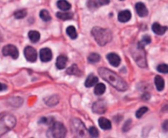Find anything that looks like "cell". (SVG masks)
<instances>
[{"mask_svg":"<svg viewBox=\"0 0 168 138\" xmlns=\"http://www.w3.org/2000/svg\"><path fill=\"white\" fill-rule=\"evenodd\" d=\"M98 74L104 81L108 82L111 85L120 91H125L128 89V85L126 81L120 77L113 71L109 70L106 68H100L98 69Z\"/></svg>","mask_w":168,"mask_h":138,"instance_id":"1","label":"cell"},{"mask_svg":"<svg viewBox=\"0 0 168 138\" xmlns=\"http://www.w3.org/2000/svg\"><path fill=\"white\" fill-rule=\"evenodd\" d=\"M91 33H92L96 42L100 46L106 45L113 39L112 32L109 31L108 29H103L97 26V27H94L92 29Z\"/></svg>","mask_w":168,"mask_h":138,"instance_id":"2","label":"cell"},{"mask_svg":"<svg viewBox=\"0 0 168 138\" xmlns=\"http://www.w3.org/2000/svg\"><path fill=\"white\" fill-rule=\"evenodd\" d=\"M66 134V129L65 128L64 125L60 122H54L52 123L51 127L47 131L48 137L62 138L65 137Z\"/></svg>","mask_w":168,"mask_h":138,"instance_id":"3","label":"cell"},{"mask_svg":"<svg viewBox=\"0 0 168 138\" xmlns=\"http://www.w3.org/2000/svg\"><path fill=\"white\" fill-rule=\"evenodd\" d=\"M16 124V118L12 115H5L0 119V136L12 129Z\"/></svg>","mask_w":168,"mask_h":138,"instance_id":"4","label":"cell"},{"mask_svg":"<svg viewBox=\"0 0 168 138\" xmlns=\"http://www.w3.org/2000/svg\"><path fill=\"white\" fill-rule=\"evenodd\" d=\"M71 130L75 136L84 137L86 135V128L84 125L81 123V121L77 118H74L71 120Z\"/></svg>","mask_w":168,"mask_h":138,"instance_id":"5","label":"cell"},{"mask_svg":"<svg viewBox=\"0 0 168 138\" xmlns=\"http://www.w3.org/2000/svg\"><path fill=\"white\" fill-rule=\"evenodd\" d=\"M2 54L4 56H11L13 59H17L19 56V52L16 46L7 44L2 48Z\"/></svg>","mask_w":168,"mask_h":138,"instance_id":"6","label":"cell"},{"mask_svg":"<svg viewBox=\"0 0 168 138\" xmlns=\"http://www.w3.org/2000/svg\"><path fill=\"white\" fill-rule=\"evenodd\" d=\"M24 55L27 61L31 63H35L37 60V51L31 46H26L24 49Z\"/></svg>","mask_w":168,"mask_h":138,"instance_id":"7","label":"cell"},{"mask_svg":"<svg viewBox=\"0 0 168 138\" xmlns=\"http://www.w3.org/2000/svg\"><path fill=\"white\" fill-rule=\"evenodd\" d=\"M40 57L41 61L44 62V63L51 61L52 59H53V54H52L51 49L49 48L42 49L40 52Z\"/></svg>","mask_w":168,"mask_h":138,"instance_id":"8","label":"cell"},{"mask_svg":"<svg viewBox=\"0 0 168 138\" xmlns=\"http://www.w3.org/2000/svg\"><path fill=\"white\" fill-rule=\"evenodd\" d=\"M107 110L106 104L103 100H98L96 101L93 105V112L96 114H102L105 113Z\"/></svg>","mask_w":168,"mask_h":138,"instance_id":"9","label":"cell"},{"mask_svg":"<svg viewBox=\"0 0 168 138\" xmlns=\"http://www.w3.org/2000/svg\"><path fill=\"white\" fill-rule=\"evenodd\" d=\"M107 59L108 60L109 64L113 67H118L121 64V58L115 53H110L107 55Z\"/></svg>","mask_w":168,"mask_h":138,"instance_id":"10","label":"cell"},{"mask_svg":"<svg viewBox=\"0 0 168 138\" xmlns=\"http://www.w3.org/2000/svg\"><path fill=\"white\" fill-rule=\"evenodd\" d=\"M135 10H136L138 15L141 18H144L148 14V9L143 3H137L135 4Z\"/></svg>","mask_w":168,"mask_h":138,"instance_id":"11","label":"cell"},{"mask_svg":"<svg viewBox=\"0 0 168 138\" xmlns=\"http://www.w3.org/2000/svg\"><path fill=\"white\" fill-rule=\"evenodd\" d=\"M67 60L68 59H67V57L66 55H59L57 59V61H56V67L59 70H62V69L66 68Z\"/></svg>","mask_w":168,"mask_h":138,"instance_id":"12","label":"cell"},{"mask_svg":"<svg viewBox=\"0 0 168 138\" xmlns=\"http://www.w3.org/2000/svg\"><path fill=\"white\" fill-rule=\"evenodd\" d=\"M152 29H153V31L155 33V34H157V35H161L165 34V32L167 30V27L166 26H161L159 23H157V22H154L152 26Z\"/></svg>","mask_w":168,"mask_h":138,"instance_id":"13","label":"cell"},{"mask_svg":"<svg viewBox=\"0 0 168 138\" xmlns=\"http://www.w3.org/2000/svg\"><path fill=\"white\" fill-rule=\"evenodd\" d=\"M131 18V13L129 10H124L120 12L118 14V21L121 22H127Z\"/></svg>","mask_w":168,"mask_h":138,"instance_id":"14","label":"cell"},{"mask_svg":"<svg viewBox=\"0 0 168 138\" xmlns=\"http://www.w3.org/2000/svg\"><path fill=\"white\" fill-rule=\"evenodd\" d=\"M98 125L99 127L103 130H109L112 128V123L108 119H107L104 117H101L98 119Z\"/></svg>","mask_w":168,"mask_h":138,"instance_id":"15","label":"cell"},{"mask_svg":"<svg viewBox=\"0 0 168 138\" xmlns=\"http://www.w3.org/2000/svg\"><path fill=\"white\" fill-rule=\"evenodd\" d=\"M98 79L96 76H94V74H90L85 80L84 85L86 87H92V86H94V85H95L98 83Z\"/></svg>","mask_w":168,"mask_h":138,"instance_id":"16","label":"cell"},{"mask_svg":"<svg viewBox=\"0 0 168 138\" xmlns=\"http://www.w3.org/2000/svg\"><path fill=\"white\" fill-rule=\"evenodd\" d=\"M56 16L58 17L59 19L66 21V20H70L73 18V13L68 11H62L58 12L56 13Z\"/></svg>","mask_w":168,"mask_h":138,"instance_id":"17","label":"cell"},{"mask_svg":"<svg viewBox=\"0 0 168 138\" xmlns=\"http://www.w3.org/2000/svg\"><path fill=\"white\" fill-rule=\"evenodd\" d=\"M154 83L156 85V88L158 91H161L164 89L165 86V82H164V79L161 76H156L154 78Z\"/></svg>","mask_w":168,"mask_h":138,"instance_id":"18","label":"cell"},{"mask_svg":"<svg viewBox=\"0 0 168 138\" xmlns=\"http://www.w3.org/2000/svg\"><path fill=\"white\" fill-rule=\"evenodd\" d=\"M57 6L60 10H62V11H68L71 8V3L67 2L66 0H58L57 3Z\"/></svg>","mask_w":168,"mask_h":138,"instance_id":"19","label":"cell"},{"mask_svg":"<svg viewBox=\"0 0 168 138\" xmlns=\"http://www.w3.org/2000/svg\"><path fill=\"white\" fill-rule=\"evenodd\" d=\"M28 36H29V39L31 42L33 43H36L40 40V32H38L36 31H31L28 33Z\"/></svg>","mask_w":168,"mask_h":138,"instance_id":"20","label":"cell"},{"mask_svg":"<svg viewBox=\"0 0 168 138\" xmlns=\"http://www.w3.org/2000/svg\"><path fill=\"white\" fill-rule=\"evenodd\" d=\"M106 90V86L103 83H97L94 87V94L96 95H101Z\"/></svg>","mask_w":168,"mask_h":138,"instance_id":"21","label":"cell"},{"mask_svg":"<svg viewBox=\"0 0 168 138\" xmlns=\"http://www.w3.org/2000/svg\"><path fill=\"white\" fill-rule=\"evenodd\" d=\"M66 34L68 35L69 37L72 39H75L77 38V32H76L75 26H70L66 28Z\"/></svg>","mask_w":168,"mask_h":138,"instance_id":"22","label":"cell"},{"mask_svg":"<svg viewBox=\"0 0 168 138\" xmlns=\"http://www.w3.org/2000/svg\"><path fill=\"white\" fill-rule=\"evenodd\" d=\"M66 73L70 75H76V76H80V75H81V72H80V69L78 68V67L75 65V64L70 67V68L66 70Z\"/></svg>","mask_w":168,"mask_h":138,"instance_id":"23","label":"cell"},{"mask_svg":"<svg viewBox=\"0 0 168 138\" xmlns=\"http://www.w3.org/2000/svg\"><path fill=\"white\" fill-rule=\"evenodd\" d=\"M100 60V55L96 53H92L89 55L88 61L90 64H96L98 62H99Z\"/></svg>","mask_w":168,"mask_h":138,"instance_id":"24","label":"cell"},{"mask_svg":"<svg viewBox=\"0 0 168 138\" xmlns=\"http://www.w3.org/2000/svg\"><path fill=\"white\" fill-rule=\"evenodd\" d=\"M40 17L43 21H44V22H49V21L51 20V16H50L49 12L47 11V10H45V9H43V10L40 11Z\"/></svg>","mask_w":168,"mask_h":138,"instance_id":"25","label":"cell"},{"mask_svg":"<svg viewBox=\"0 0 168 138\" xmlns=\"http://www.w3.org/2000/svg\"><path fill=\"white\" fill-rule=\"evenodd\" d=\"M151 43V38L149 35H144L143 36V38H142L141 41L139 42V44H138V46L139 47H141V48H144V46L147 45V44H150Z\"/></svg>","mask_w":168,"mask_h":138,"instance_id":"26","label":"cell"},{"mask_svg":"<svg viewBox=\"0 0 168 138\" xmlns=\"http://www.w3.org/2000/svg\"><path fill=\"white\" fill-rule=\"evenodd\" d=\"M27 15V12L26 10L25 9H22V10H18V11L15 12L14 13V17L17 19H22V18H26Z\"/></svg>","mask_w":168,"mask_h":138,"instance_id":"27","label":"cell"},{"mask_svg":"<svg viewBox=\"0 0 168 138\" xmlns=\"http://www.w3.org/2000/svg\"><path fill=\"white\" fill-rule=\"evenodd\" d=\"M45 101H46V104L48 105H54L58 103V100L56 97V95H53L52 97H49L48 99H45Z\"/></svg>","mask_w":168,"mask_h":138,"instance_id":"28","label":"cell"},{"mask_svg":"<svg viewBox=\"0 0 168 138\" xmlns=\"http://www.w3.org/2000/svg\"><path fill=\"white\" fill-rule=\"evenodd\" d=\"M148 109L147 107H142V108H140V109H139V110L136 111V113H135L136 118H140L144 114H145V113H146L147 111H148Z\"/></svg>","mask_w":168,"mask_h":138,"instance_id":"29","label":"cell"},{"mask_svg":"<svg viewBox=\"0 0 168 138\" xmlns=\"http://www.w3.org/2000/svg\"><path fill=\"white\" fill-rule=\"evenodd\" d=\"M157 71L159 72H161V73H167L168 72V66L166 64H159L157 66Z\"/></svg>","mask_w":168,"mask_h":138,"instance_id":"30","label":"cell"},{"mask_svg":"<svg viewBox=\"0 0 168 138\" xmlns=\"http://www.w3.org/2000/svg\"><path fill=\"white\" fill-rule=\"evenodd\" d=\"M89 135H90L92 137H98V131L97 128L94 127H89Z\"/></svg>","mask_w":168,"mask_h":138,"instance_id":"31","label":"cell"},{"mask_svg":"<svg viewBox=\"0 0 168 138\" xmlns=\"http://www.w3.org/2000/svg\"><path fill=\"white\" fill-rule=\"evenodd\" d=\"M97 6H103V5L108 4L110 0H94Z\"/></svg>","mask_w":168,"mask_h":138,"instance_id":"32","label":"cell"},{"mask_svg":"<svg viewBox=\"0 0 168 138\" xmlns=\"http://www.w3.org/2000/svg\"><path fill=\"white\" fill-rule=\"evenodd\" d=\"M6 89H7V85H4V84L0 83V91L6 90Z\"/></svg>","mask_w":168,"mask_h":138,"instance_id":"33","label":"cell"},{"mask_svg":"<svg viewBox=\"0 0 168 138\" xmlns=\"http://www.w3.org/2000/svg\"><path fill=\"white\" fill-rule=\"evenodd\" d=\"M168 122L167 121H165V123H163V125H162V127H163L164 130L165 131H167V128H168Z\"/></svg>","mask_w":168,"mask_h":138,"instance_id":"34","label":"cell"},{"mask_svg":"<svg viewBox=\"0 0 168 138\" xmlns=\"http://www.w3.org/2000/svg\"><path fill=\"white\" fill-rule=\"evenodd\" d=\"M121 1H123V0H121Z\"/></svg>","mask_w":168,"mask_h":138,"instance_id":"35","label":"cell"}]
</instances>
